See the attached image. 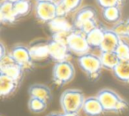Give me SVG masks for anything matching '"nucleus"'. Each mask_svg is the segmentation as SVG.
<instances>
[{
    "instance_id": "f257e3e1",
    "label": "nucleus",
    "mask_w": 129,
    "mask_h": 116,
    "mask_svg": "<svg viewBox=\"0 0 129 116\" xmlns=\"http://www.w3.org/2000/svg\"><path fill=\"white\" fill-rule=\"evenodd\" d=\"M96 97L101 101L105 112H121L128 108V103L112 89H101Z\"/></svg>"
},
{
    "instance_id": "f03ea898",
    "label": "nucleus",
    "mask_w": 129,
    "mask_h": 116,
    "mask_svg": "<svg viewBox=\"0 0 129 116\" xmlns=\"http://www.w3.org/2000/svg\"><path fill=\"white\" fill-rule=\"evenodd\" d=\"M86 99L81 90L69 89L64 90L60 97V105L63 112H79L82 110Z\"/></svg>"
},
{
    "instance_id": "7ed1b4c3",
    "label": "nucleus",
    "mask_w": 129,
    "mask_h": 116,
    "mask_svg": "<svg viewBox=\"0 0 129 116\" xmlns=\"http://www.w3.org/2000/svg\"><path fill=\"white\" fill-rule=\"evenodd\" d=\"M78 64L81 69L92 81L99 78L102 71V62L100 57L93 53H86L78 57Z\"/></svg>"
},
{
    "instance_id": "20e7f679",
    "label": "nucleus",
    "mask_w": 129,
    "mask_h": 116,
    "mask_svg": "<svg viewBox=\"0 0 129 116\" xmlns=\"http://www.w3.org/2000/svg\"><path fill=\"white\" fill-rule=\"evenodd\" d=\"M75 75V68L69 60L56 62L52 69V80L57 86L68 83Z\"/></svg>"
},
{
    "instance_id": "39448f33",
    "label": "nucleus",
    "mask_w": 129,
    "mask_h": 116,
    "mask_svg": "<svg viewBox=\"0 0 129 116\" xmlns=\"http://www.w3.org/2000/svg\"><path fill=\"white\" fill-rule=\"evenodd\" d=\"M67 44L72 53L81 56L88 53L91 49L87 40L86 35L78 29H74L69 34L67 39Z\"/></svg>"
},
{
    "instance_id": "423d86ee",
    "label": "nucleus",
    "mask_w": 129,
    "mask_h": 116,
    "mask_svg": "<svg viewBox=\"0 0 129 116\" xmlns=\"http://www.w3.org/2000/svg\"><path fill=\"white\" fill-rule=\"evenodd\" d=\"M23 67L17 64L9 53L0 59V74H3L20 82L23 76Z\"/></svg>"
},
{
    "instance_id": "0eeeda50",
    "label": "nucleus",
    "mask_w": 129,
    "mask_h": 116,
    "mask_svg": "<svg viewBox=\"0 0 129 116\" xmlns=\"http://www.w3.org/2000/svg\"><path fill=\"white\" fill-rule=\"evenodd\" d=\"M48 47L50 58L53 59L55 62L69 60L72 52L69 50L67 42L59 41V40L51 38L48 42Z\"/></svg>"
},
{
    "instance_id": "6e6552de",
    "label": "nucleus",
    "mask_w": 129,
    "mask_h": 116,
    "mask_svg": "<svg viewBox=\"0 0 129 116\" xmlns=\"http://www.w3.org/2000/svg\"><path fill=\"white\" fill-rule=\"evenodd\" d=\"M9 54L13 60L21 66L24 70L31 69L34 66V59L31 56L29 48L25 45H15Z\"/></svg>"
},
{
    "instance_id": "1a4fd4ad",
    "label": "nucleus",
    "mask_w": 129,
    "mask_h": 116,
    "mask_svg": "<svg viewBox=\"0 0 129 116\" xmlns=\"http://www.w3.org/2000/svg\"><path fill=\"white\" fill-rule=\"evenodd\" d=\"M35 13L38 20L48 24L57 17L56 2H36Z\"/></svg>"
},
{
    "instance_id": "9d476101",
    "label": "nucleus",
    "mask_w": 129,
    "mask_h": 116,
    "mask_svg": "<svg viewBox=\"0 0 129 116\" xmlns=\"http://www.w3.org/2000/svg\"><path fill=\"white\" fill-rule=\"evenodd\" d=\"M82 111L88 116H101L105 112L102 103L96 96L86 98L82 106Z\"/></svg>"
},
{
    "instance_id": "9b49d317",
    "label": "nucleus",
    "mask_w": 129,
    "mask_h": 116,
    "mask_svg": "<svg viewBox=\"0 0 129 116\" xmlns=\"http://www.w3.org/2000/svg\"><path fill=\"white\" fill-rule=\"evenodd\" d=\"M49 29L52 34L56 33H71L75 29L74 24H71L67 17L57 16L48 23Z\"/></svg>"
},
{
    "instance_id": "f8f14e48",
    "label": "nucleus",
    "mask_w": 129,
    "mask_h": 116,
    "mask_svg": "<svg viewBox=\"0 0 129 116\" xmlns=\"http://www.w3.org/2000/svg\"><path fill=\"white\" fill-rule=\"evenodd\" d=\"M120 41L121 37L112 29H105L104 40L99 50L100 52H115Z\"/></svg>"
},
{
    "instance_id": "ddd939ff",
    "label": "nucleus",
    "mask_w": 129,
    "mask_h": 116,
    "mask_svg": "<svg viewBox=\"0 0 129 116\" xmlns=\"http://www.w3.org/2000/svg\"><path fill=\"white\" fill-rule=\"evenodd\" d=\"M18 20L14 12V5L13 3L3 0L0 6V20L2 23L12 24Z\"/></svg>"
},
{
    "instance_id": "4468645a",
    "label": "nucleus",
    "mask_w": 129,
    "mask_h": 116,
    "mask_svg": "<svg viewBox=\"0 0 129 116\" xmlns=\"http://www.w3.org/2000/svg\"><path fill=\"white\" fill-rule=\"evenodd\" d=\"M20 82L6 75L0 74V96L2 98L11 96L15 92Z\"/></svg>"
},
{
    "instance_id": "2eb2a0df",
    "label": "nucleus",
    "mask_w": 129,
    "mask_h": 116,
    "mask_svg": "<svg viewBox=\"0 0 129 116\" xmlns=\"http://www.w3.org/2000/svg\"><path fill=\"white\" fill-rule=\"evenodd\" d=\"M28 95L30 98H36L47 102L51 98V90L48 86L44 84H33L28 89Z\"/></svg>"
},
{
    "instance_id": "dca6fc26",
    "label": "nucleus",
    "mask_w": 129,
    "mask_h": 116,
    "mask_svg": "<svg viewBox=\"0 0 129 116\" xmlns=\"http://www.w3.org/2000/svg\"><path fill=\"white\" fill-rule=\"evenodd\" d=\"M92 19H96V11L92 6H85L76 13L74 19V28L77 29L83 22L92 20Z\"/></svg>"
},
{
    "instance_id": "f3484780",
    "label": "nucleus",
    "mask_w": 129,
    "mask_h": 116,
    "mask_svg": "<svg viewBox=\"0 0 129 116\" xmlns=\"http://www.w3.org/2000/svg\"><path fill=\"white\" fill-rule=\"evenodd\" d=\"M34 61H41L50 58L48 42L47 43H36L28 47Z\"/></svg>"
},
{
    "instance_id": "a211bd4d",
    "label": "nucleus",
    "mask_w": 129,
    "mask_h": 116,
    "mask_svg": "<svg viewBox=\"0 0 129 116\" xmlns=\"http://www.w3.org/2000/svg\"><path fill=\"white\" fill-rule=\"evenodd\" d=\"M104 33H105V29L98 25L95 29L86 35L88 44L91 48H100L104 37Z\"/></svg>"
},
{
    "instance_id": "6ab92c4d",
    "label": "nucleus",
    "mask_w": 129,
    "mask_h": 116,
    "mask_svg": "<svg viewBox=\"0 0 129 116\" xmlns=\"http://www.w3.org/2000/svg\"><path fill=\"white\" fill-rule=\"evenodd\" d=\"M99 57L102 62L103 68H106L111 71L116 67L120 61L119 58L115 52H101Z\"/></svg>"
},
{
    "instance_id": "aec40b11",
    "label": "nucleus",
    "mask_w": 129,
    "mask_h": 116,
    "mask_svg": "<svg viewBox=\"0 0 129 116\" xmlns=\"http://www.w3.org/2000/svg\"><path fill=\"white\" fill-rule=\"evenodd\" d=\"M112 72L118 80L129 83V60H120Z\"/></svg>"
},
{
    "instance_id": "412c9836",
    "label": "nucleus",
    "mask_w": 129,
    "mask_h": 116,
    "mask_svg": "<svg viewBox=\"0 0 129 116\" xmlns=\"http://www.w3.org/2000/svg\"><path fill=\"white\" fill-rule=\"evenodd\" d=\"M103 18L109 23L116 24L120 21L121 18V7L118 6H112L103 9L102 12Z\"/></svg>"
},
{
    "instance_id": "4be33fe9",
    "label": "nucleus",
    "mask_w": 129,
    "mask_h": 116,
    "mask_svg": "<svg viewBox=\"0 0 129 116\" xmlns=\"http://www.w3.org/2000/svg\"><path fill=\"white\" fill-rule=\"evenodd\" d=\"M13 5H14L15 14L18 17V19L28 14L31 10V3L29 0H20Z\"/></svg>"
},
{
    "instance_id": "5701e85b",
    "label": "nucleus",
    "mask_w": 129,
    "mask_h": 116,
    "mask_svg": "<svg viewBox=\"0 0 129 116\" xmlns=\"http://www.w3.org/2000/svg\"><path fill=\"white\" fill-rule=\"evenodd\" d=\"M27 105H28V109L32 112L40 113V112H43V111H45L47 107V102L36 98H30Z\"/></svg>"
},
{
    "instance_id": "b1692460",
    "label": "nucleus",
    "mask_w": 129,
    "mask_h": 116,
    "mask_svg": "<svg viewBox=\"0 0 129 116\" xmlns=\"http://www.w3.org/2000/svg\"><path fill=\"white\" fill-rule=\"evenodd\" d=\"M115 52L118 56L120 60H129V43L121 39Z\"/></svg>"
},
{
    "instance_id": "393cba45",
    "label": "nucleus",
    "mask_w": 129,
    "mask_h": 116,
    "mask_svg": "<svg viewBox=\"0 0 129 116\" xmlns=\"http://www.w3.org/2000/svg\"><path fill=\"white\" fill-rule=\"evenodd\" d=\"M59 2L64 6L67 13H70L76 11L81 6L82 0H59Z\"/></svg>"
},
{
    "instance_id": "a878e982",
    "label": "nucleus",
    "mask_w": 129,
    "mask_h": 116,
    "mask_svg": "<svg viewBox=\"0 0 129 116\" xmlns=\"http://www.w3.org/2000/svg\"><path fill=\"white\" fill-rule=\"evenodd\" d=\"M127 27H128V20H120L118 23H116L112 28V30L116 34H118L120 37H125L126 36Z\"/></svg>"
},
{
    "instance_id": "bb28decb",
    "label": "nucleus",
    "mask_w": 129,
    "mask_h": 116,
    "mask_svg": "<svg viewBox=\"0 0 129 116\" xmlns=\"http://www.w3.org/2000/svg\"><path fill=\"white\" fill-rule=\"evenodd\" d=\"M97 26H98V24H97V22H96V19H92V20H87V21L83 22L82 24H81V25L75 29H78V30H80L81 32H82L83 34L87 35V34H88L90 31L93 30L94 29H95Z\"/></svg>"
},
{
    "instance_id": "cd10ccee",
    "label": "nucleus",
    "mask_w": 129,
    "mask_h": 116,
    "mask_svg": "<svg viewBox=\"0 0 129 116\" xmlns=\"http://www.w3.org/2000/svg\"><path fill=\"white\" fill-rule=\"evenodd\" d=\"M96 3L101 8L104 9L112 6L121 7L124 4V0H96Z\"/></svg>"
},
{
    "instance_id": "c85d7f7f",
    "label": "nucleus",
    "mask_w": 129,
    "mask_h": 116,
    "mask_svg": "<svg viewBox=\"0 0 129 116\" xmlns=\"http://www.w3.org/2000/svg\"><path fill=\"white\" fill-rule=\"evenodd\" d=\"M0 50H1L0 59H2V58H4L6 55H7V52H6V47H5V45L3 44V43H1V44H0Z\"/></svg>"
},
{
    "instance_id": "c756f323",
    "label": "nucleus",
    "mask_w": 129,
    "mask_h": 116,
    "mask_svg": "<svg viewBox=\"0 0 129 116\" xmlns=\"http://www.w3.org/2000/svg\"><path fill=\"white\" fill-rule=\"evenodd\" d=\"M63 116H80L78 112H63Z\"/></svg>"
},
{
    "instance_id": "7c9ffc66",
    "label": "nucleus",
    "mask_w": 129,
    "mask_h": 116,
    "mask_svg": "<svg viewBox=\"0 0 129 116\" xmlns=\"http://www.w3.org/2000/svg\"><path fill=\"white\" fill-rule=\"evenodd\" d=\"M47 116H63V113H58V112H51L48 114Z\"/></svg>"
},
{
    "instance_id": "2f4dec72",
    "label": "nucleus",
    "mask_w": 129,
    "mask_h": 116,
    "mask_svg": "<svg viewBox=\"0 0 129 116\" xmlns=\"http://www.w3.org/2000/svg\"><path fill=\"white\" fill-rule=\"evenodd\" d=\"M36 2H57V0H36Z\"/></svg>"
},
{
    "instance_id": "473e14b6",
    "label": "nucleus",
    "mask_w": 129,
    "mask_h": 116,
    "mask_svg": "<svg viewBox=\"0 0 129 116\" xmlns=\"http://www.w3.org/2000/svg\"><path fill=\"white\" fill-rule=\"evenodd\" d=\"M125 37L129 39V19H128V27H127V31H126V36Z\"/></svg>"
},
{
    "instance_id": "72a5a7b5",
    "label": "nucleus",
    "mask_w": 129,
    "mask_h": 116,
    "mask_svg": "<svg viewBox=\"0 0 129 116\" xmlns=\"http://www.w3.org/2000/svg\"><path fill=\"white\" fill-rule=\"evenodd\" d=\"M7 1H10V2H12V3H16V2H19V1H20V0H7Z\"/></svg>"
}]
</instances>
